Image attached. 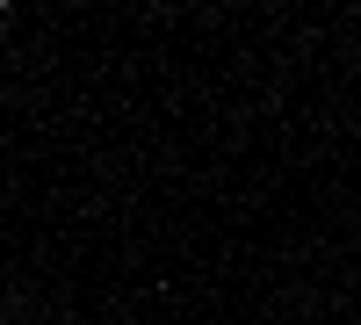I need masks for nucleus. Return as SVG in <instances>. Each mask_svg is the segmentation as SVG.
<instances>
[{
    "mask_svg": "<svg viewBox=\"0 0 361 325\" xmlns=\"http://www.w3.org/2000/svg\"><path fill=\"white\" fill-rule=\"evenodd\" d=\"M0 37H8V15H0Z\"/></svg>",
    "mask_w": 361,
    "mask_h": 325,
    "instance_id": "f257e3e1",
    "label": "nucleus"
}]
</instances>
